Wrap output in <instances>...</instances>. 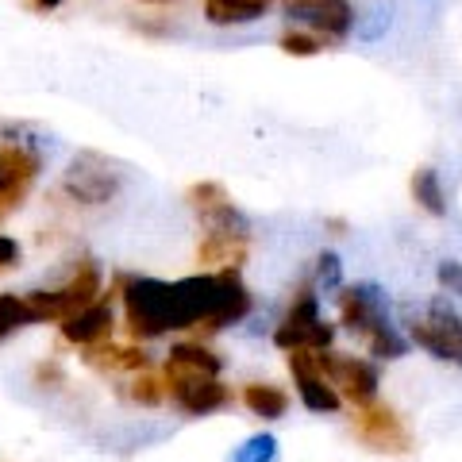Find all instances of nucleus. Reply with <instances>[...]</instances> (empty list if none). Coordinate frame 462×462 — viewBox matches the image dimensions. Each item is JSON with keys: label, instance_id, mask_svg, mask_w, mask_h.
I'll use <instances>...</instances> for the list:
<instances>
[{"label": "nucleus", "instance_id": "30", "mask_svg": "<svg viewBox=\"0 0 462 462\" xmlns=\"http://www.w3.org/2000/svg\"><path fill=\"white\" fill-rule=\"evenodd\" d=\"M143 5H170V0H143Z\"/></svg>", "mask_w": 462, "mask_h": 462}, {"label": "nucleus", "instance_id": "29", "mask_svg": "<svg viewBox=\"0 0 462 462\" xmlns=\"http://www.w3.org/2000/svg\"><path fill=\"white\" fill-rule=\"evenodd\" d=\"M35 5H39V8H58L62 0H35Z\"/></svg>", "mask_w": 462, "mask_h": 462}, {"label": "nucleus", "instance_id": "18", "mask_svg": "<svg viewBox=\"0 0 462 462\" xmlns=\"http://www.w3.org/2000/svg\"><path fill=\"white\" fill-rule=\"evenodd\" d=\"M243 404L263 416V420H278V416L289 412V393L282 385H270V382H251L247 389H243Z\"/></svg>", "mask_w": 462, "mask_h": 462}, {"label": "nucleus", "instance_id": "4", "mask_svg": "<svg viewBox=\"0 0 462 462\" xmlns=\"http://www.w3.org/2000/svg\"><path fill=\"white\" fill-rule=\"evenodd\" d=\"M331 336H336V328L320 316V293L312 285L300 289L289 312L282 316V324L273 328V343L282 351H328Z\"/></svg>", "mask_w": 462, "mask_h": 462}, {"label": "nucleus", "instance_id": "24", "mask_svg": "<svg viewBox=\"0 0 462 462\" xmlns=\"http://www.w3.org/2000/svg\"><path fill=\"white\" fill-rule=\"evenodd\" d=\"M124 393L132 397L135 404H162V401H166V385L158 382V378H151L147 370H139V378L127 382Z\"/></svg>", "mask_w": 462, "mask_h": 462}, {"label": "nucleus", "instance_id": "3", "mask_svg": "<svg viewBox=\"0 0 462 462\" xmlns=\"http://www.w3.org/2000/svg\"><path fill=\"white\" fill-rule=\"evenodd\" d=\"M97 297H100V270L89 258H81V266L58 289H35V293H27V305L35 312V324H62L66 316L93 305Z\"/></svg>", "mask_w": 462, "mask_h": 462}, {"label": "nucleus", "instance_id": "2", "mask_svg": "<svg viewBox=\"0 0 462 462\" xmlns=\"http://www.w3.org/2000/svg\"><path fill=\"white\" fill-rule=\"evenodd\" d=\"M120 300L127 316V331L135 339H158L166 331H178V297H173V282L158 278H124Z\"/></svg>", "mask_w": 462, "mask_h": 462}, {"label": "nucleus", "instance_id": "23", "mask_svg": "<svg viewBox=\"0 0 462 462\" xmlns=\"http://www.w3.org/2000/svg\"><path fill=\"white\" fill-rule=\"evenodd\" d=\"M231 462H278V439L273 436H251L243 447H236Z\"/></svg>", "mask_w": 462, "mask_h": 462}, {"label": "nucleus", "instance_id": "10", "mask_svg": "<svg viewBox=\"0 0 462 462\" xmlns=\"http://www.w3.org/2000/svg\"><path fill=\"white\" fill-rule=\"evenodd\" d=\"M285 16L293 23H305L320 39H346L355 32L351 0H285Z\"/></svg>", "mask_w": 462, "mask_h": 462}, {"label": "nucleus", "instance_id": "7", "mask_svg": "<svg viewBox=\"0 0 462 462\" xmlns=\"http://www.w3.org/2000/svg\"><path fill=\"white\" fill-rule=\"evenodd\" d=\"M316 366H320L324 378L336 385V393L343 401H351L355 409L378 401V366L366 363V358H355V355H336V351H316Z\"/></svg>", "mask_w": 462, "mask_h": 462}, {"label": "nucleus", "instance_id": "28", "mask_svg": "<svg viewBox=\"0 0 462 462\" xmlns=\"http://www.w3.org/2000/svg\"><path fill=\"white\" fill-rule=\"evenodd\" d=\"M16 263H20V243L0 236V273H5L8 266H16Z\"/></svg>", "mask_w": 462, "mask_h": 462}, {"label": "nucleus", "instance_id": "25", "mask_svg": "<svg viewBox=\"0 0 462 462\" xmlns=\"http://www.w3.org/2000/svg\"><path fill=\"white\" fill-rule=\"evenodd\" d=\"M278 47H282L285 54H293V58H312V54L324 51V39L312 35V32H285V35L278 39Z\"/></svg>", "mask_w": 462, "mask_h": 462}, {"label": "nucleus", "instance_id": "12", "mask_svg": "<svg viewBox=\"0 0 462 462\" xmlns=\"http://www.w3.org/2000/svg\"><path fill=\"white\" fill-rule=\"evenodd\" d=\"M185 200H189V208L197 212V220L205 224V231H251L247 216L236 208V200H231V193L220 181H197L193 189L185 193Z\"/></svg>", "mask_w": 462, "mask_h": 462}, {"label": "nucleus", "instance_id": "11", "mask_svg": "<svg viewBox=\"0 0 462 462\" xmlns=\"http://www.w3.org/2000/svg\"><path fill=\"white\" fill-rule=\"evenodd\" d=\"M39 178V154L23 143H5L0 147V220L20 208V200Z\"/></svg>", "mask_w": 462, "mask_h": 462}, {"label": "nucleus", "instance_id": "21", "mask_svg": "<svg viewBox=\"0 0 462 462\" xmlns=\"http://www.w3.org/2000/svg\"><path fill=\"white\" fill-rule=\"evenodd\" d=\"M35 324V312L27 305V293H0V343L8 336H16L20 328H32Z\"/></svg>", "mask_w": 462, "mask_h": 462}, {"label": "nucleus", "instance_id": "27", "mask_svg": "<svg viewBox=\"0 0 462 462\" xmlns=\"http://www.w3.org/2000/svg\"><path fill=\"white\" fill-rule=\"evenodd\" d=\"M439 285L462 297V263H439Z\"/></svg>", "mask_w": 462, "mask_h": 462}, {"label": "nucleus", "instance_id": "5", "mask_svg": "<svg viewBox=\"0 0 462 462\" xmlns=\"http://www.w3.org/2000/svg\"><path fill=\"white\" fill-rule=\"evenodd\" d=\"M120 185H124V173L116 170L105 154H97V151H81L74 162H69V170L62 173L66 197L78 200V205H89V208L116 200Z\"/></svg>", "mask_w": 462, "mask_h": 462}, {"label": "nucleus", "instance_id": "9", "mask_svg": "<svg viewBox=\"0 0 462 462\" xmlns=\"http://www.w3.org/2000/svg\"><path fill=\"white\" fill-rule=\"evenodd\" d=\"M412 343L424 346L428 355L443 358V363H458L462 366V320L455 309H447L443 300L428 305L420 320H412Z\"/></svg>", "mask_w": 462, "mask_h": 462}, {"label": "nucleus", "instance_id": "6", "mask_svg": "<svg viewBox=\"0 0 462 462\" xmlns=\"http://www.w3.org/2000/svg\"><path fill=\"white\" fill-rule=\"evenodd\" d=\"M355 436L363 447H370V451L393 455V458L412 455V447H416L409 424H404L389 404H378V401H370L355 412Z\"/></svg>", "mask_w": 462, "mask_h": 462}, {"label": "nucleus", "instance_id": "26", "mask_svg": "<svg viewBox=\"0 0 462 462\" xmlns=\"http://www.w3.org/2000/svg\"><path fill=\"white\" fill-rule=\"evenodd\" d=\"M316 285L320 289H339V258L331 251L316 258Z\"/></svg>", "mask_w": 462, "mask_h": 462}, {"label": "nucleus", "instance_id": "13", "mask_svg": "<svg viewBox=\"0 0 462 462\" xmlns=\"http://www.w3.org/2000/svg\"><path fill=\"white\" fill-rule=\"evenodd\" d=\"M289 370H293V385L300 401H305L309 412H336L343 397L336 393V385H331L320 366H316V351H289Z\"/></svg>", "mask_w": 462, "mask_h": 462}, {"label": "nucleus", "instance_id": "8", "mask_svg": "<svg viewBox=\"0 0 462 462\" xmlns=\"http://www.w3.org/2000/svg\"><path fill=\"white\" fill-rule=\"evenodd\" d=\"M166 397L189 416H208L231 404V389L220 382V374H189V370H170L162 374Z\"/></svg>", "mask_w": 462, "mask_h": 462}, {"label": "nucleus", "instance_id": "22", "mask_svg": "<svg viewBox=\"0 0 462 462\" xmlns=\"http://www.w3.org/2000/svg\"><path fill=\"white\" fill-rule=\"evenodd\" d=\"M389 23H393V5H389V0H370L363 12H355V32L366 42L382 39L389 32Z\"/></svg>", "mask_w": 462, "mask_h": 462}, {"label": "nucleus", "instance_id": "19", "mask_svg": "<svg viewBox=\"0 0 462 462\" xmlns=\"http://www.w3.org/2000/svg\"><path fill=\"white\" fill-rule=\"evenodd\" d=\"M412 200L420 205L428 216H447V193H443V181L431 166H420L412 173Z\"/></svg>", "mask_w": 462, "mask_h": 462}, {"label": "nucleus", "instance_id": "16", "mask_svg": "<svg viewBox=\"0 0 462 462\" xmlns=\"http://www.w3.org/2000/svg\"><path fill=\"white\" fill-rule=\"evenodd\" d=\"M85 363L97 366V370H112V374H139L151 366V358L139 351V346H116V343H97V346H85Z\"/></svg>", "mask_w": 462, "mask_h": 462}, {"label": "nucleus", "instance_id": "17", "mask_svg": "<svg viewBox=\"0 0 462 462\" xmlns=\"http://www.w3.org/2000/svg\"><path fill=\"white\" fill-rule=\"evenodd\" d=\"M266 16V0H205V20L216 27H239Z\"/></svg>", "mask_w": 462, "mask_h": 462}, {"label": "nucleus", "instance_id": "1", "mask_svg": "<svg viewBox=\"0 0 462 462\" xmlns=\"http://www.w3.org/2000/svg\"><path fill=\"white\" fill-rule=\"evenodd\" d=\"M339 324L366 343L374 358H401L409 339L389 320V300L378 285H346L339 289Z\"/></svg>", "mask_w": 462, "mask_h": 462}, {"label": "nucleus", "instance_id": "15", "mask_svg": "<svg viewBox=\"0 0 462 462\" xmlns=\"http://www.w3.org/2000/svg\"><path fill=\"white\" fill-rule=\"evenodd\" d=\"M58 328H62L66 343H74V346H97V343H105L112 336V300L100 293L93 305H85L74 316H66Z\"/></svg>", "mask_w": 462, "mask_h": 462}, {"label": "nucleus", "instance_id": "14", "mask_svg": "<svg viewBox=\"0 0 462 462\" xmlns=\"http://www.w3.org/2000/svg\"><path fill=\"white\" fill-rule=\"evenodd\" d=\"M251 254V231H205L197 243V263L205 270H239Z\"/></svg>", "mask_w": 462, "mask_h": 462}, {"label": "nucleus", "instance_id": "20", "mask_svg": "<svg viewBox=\"0 0 462 462\" xmlns=\"http://www.w3.org/2000/svg\"><path fill=\"white\" fill-rule=\"evenodd\" d=\"M166 366L170 370H189V374H220L224 370L220 358H216L208 346H200V343H178L170 351Z\"/></svg>", "mask_w": 462, "mask_h": 462}]
</instances>
